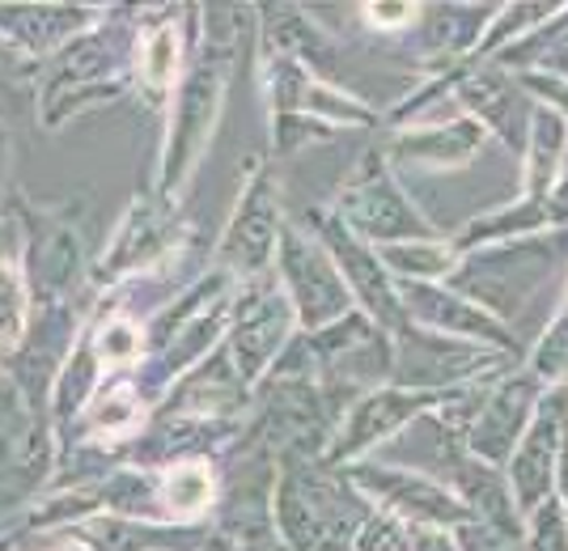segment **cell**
Segmentation results:
<instances>
[{
  "label": "cell",
  "instance_id": "obj_4",
  "mask_svg": "<svg viewBox=\"0 0 568 551\" xmlns=\"http://www.w3.org/2000/svg\"><path fill=\"white\" fill-rule=\"evenodd\" d=\"M144 72H149V85L162 94L170 72H174V34H170V30H162V34L149 43V64H144Z\"/></svg>",
  "mask_w": 568,
  "mask_h": 551
},
{
  "label": "cell",
  "instance_id": "obj_5",
  "mask_svg": "<svg viewBox=\"0 0 568 551\" xmlns=\"http://www.w3.org/2000/svg\"><path fill=\"white\" fill-rule=\"evenodd\" d=\"M365 18L374 25H403L416 18V9H412V4H369Z\"/></svg>",
  "mask_w": 568,
  "mask_h": 551
},
{
  "label": "cell",
  "instance_id": "obj_1",
  "mask_svg": "<svg viewBox=\"0 0 568 551\" xmlns=\"http://www.w3.org/2000/svg\"><path fill=\"white\" fill-rule=\"evenodd\" d=\"M209 501H213V476L200 462H183V467H174L166 476V504L179 518L200 513Z\"/></svg>",
  "mask_w": 568,
  "mask_h": 551
},
{
  "label": "cell",
  "instance_id": "obj_2",
  "mask_svg": "<svg viewBox=\"0 0 568 551\" xmlns=\"http://www.w3.org/2000/svg\"><path fill=\"white\" fill-rule=\"evenodd\" d=\"M26 323V288L13 264H0V344H13Z\"/></svg>",
  "mask_w": 568,
  "mask_h": 551
},
{
  "label": "cell",
  "instance_id": "obj_3",
  "mask_svg": "<svg viewBox=\"0 0 568 551\" xmlns=\"http://www.w3.org/2000/svg\"><path fill=\"white\" fill-rule=\"evenodd\" d=\"M98 353H102V365H128V360H136V353H141L136 327L111 323V327L102 331V339H98Z\"/></svg>",
  "mask_w": 568,
  "mask_h": 551
}]
</instances>
